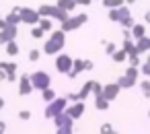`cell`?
I'll return each instance as SVG.
<instances>
[{"label":"cell","mask_w":150,"mask_h":134,"mask_svg":"<svg viewBox=\"0 0 150 134\" xmlns=\"http://www.w3.org/2000/svg\"><path fill=\"white\" fill-rule=\"evenodd\" d=\"M66 97H68V101H70V103H74V101H78V99H80V97H78V93H68Z\"/></svg>","instance_id":"cell-37"},{"label":"cell","mask_w":150,"mask_h":134,"mask_svg":"<svg viewBox=\"0 0 150 134\" xmlns=\"http://www.w3.org/2000/svg\"><path fill=\"white\" fill-rule=\"evenodd\" d=\"M43 35H45V31H43L39 25H33V27H31V37H33V39H41Z\"/></svg>","instance_id":"cell-31"},{"label":"cell","mask_w":150,"mask_h":134,"mask_svg":"<svg viewBox=\"0 0 150 134\" xmlns=\"http://www.w3.org/2000/svg\"><path fill=\"white\" fill-rule=\"evenodd\" d=\"M144 60H140V54H129L127 56V64L129 66H142Z\"/></svg>","instance_id":"cell-32"},{"label":"cell","mask_w":150,"mask_h":134,"mask_svg":"<svg viewBox=\"0 0 150 134\" xmlns=\"http://www.w3.org/2000/svg\"><path fill=\"white\" fill-rule=\"evenodd\" d=\"M4 105H6V101H4V97H2V95H0V111L4 109Z\"/></svg>","instance_id":"cell-40"},{"label":"cell","mask_w":150,"mask_h":134,"mask_svg":"<svg viewBox=\"0 0 150 134\" xmlns=\"http://www.w3.org/2000/svg\"><path fill=\"white\" fill-rule=\"evenodd\" d=\"M101 4L109 11V9H117V6H123L125 0H101Z\"/></svg>","instance_id":"cell-27"},{"label":"cell","mask_w":150,"mask_h":134,"mask_svg":"<svg viewBox=\"0 0 150 134\" xmlns=\"http://www.w3.org/2000/svg\"><path fill=\"white\" fill-rule=\"evenodd\" d=\"M140 72H142V76H150V52H148L146 60L142 62V66H140Z\"/></svg>","instance_id":"cell-29"},{"label":"cell","mask_w":150,"mask_h":134,"mask_svg":"<svg viewBox=\"0 0 150 134\" xmlns=\"http://www.w3.org/2000/svg\"><path fill=\"white\" fill-rule=\"evenodd\" d=\"M103 89H105V85H101L99 81H93V95L97 97V95H103Z\"/></svg>","instance_id":"cell-33"},{"label":"cell","mask_w":150,"mask_h":134,"mask_svg":"<svg viewBox=\"0 0 150 134\" xmlns=\"http://www.w3.org/2000/svg\"><path fill=\"white\" fill-rule=\"evenodd\" d=\"M111 60L115 62V64H121V62H127V52L123 50V48H117L113 54H111Z\"/></svg>","instance_id":"cell-20"},{"label":"cell","mask_w":150,"mask_h":134,"mask_svg":"<svg viewBox=\"0 0 150 134\" xmlns=\"http://www.w3.org/2000/svg\"><path fill=\"white\" fill-rule=\"evenodd\" d=\"M109 99L105 97V95H97L95 97V109H99V111H107L109 109Z\"/></svg>","instance_id":"cell-18"},{"label":"cell","mask_w":150,"mask_h":134,"mask_svg":"<svg viewBox=\"0 0 150 134\" xmlns=\"http://www.w3.org/2000/svg\"><path fill=\"white\" fill-rule=\"evenodd\" d=\"M148 11H150V9H148Z\"/></svg>","instance_id":"cell-45"},{"label":"cell","mask_w":150,"mask_h":134,"mask_svg":"<svg viewBox=\"0 0 150 134\" xmlns=\"http://www.w3.org/2000/svg\"><path fill=\"white\" fill-rule=\"evenodd\" d=\"M146 35V23H136L134 27H132V37L134 39H140V37H144Z\"/></svg>","instance_id":"cell-21"},{"label":"cell","mask_w":150,"mask_h":134,"mask_svg":"<svg viewBox=\"0 0 150 134\" xmlns=\"http://www.w3.org/2000/svg\"><path fill=\"white\" fill-rule=\"evenodd\" d=\"M86 23H88V15H86V13H78V15H68V19H66L64 23H60V27H62L66 33H70V31L80 29V27L86 25Z\"/></svg>","instance_id":"cell-4"},{"label":"cell","mask_w":150,"mask_h":134,"mask_svg":"<svg viewBox=\"0 0 150 134\" xmlns=\"http://www.w3.org/2000/svg\"><path fill=\"white\" fill-rule=\"evenodd\" d=\"M80 72H84V60H82V58H74V66H72V70L68 72V78H76Z\"/></svg>","instance_id":"cell-16"},{"label":"cell","mask_w":150,"mask_h":134,"mask_svg":"<svg viewBox=\"0 0 150 134\" xmlns=\"http://www.w3.org/2000/svg\"><path fill=\"white\" fill-rule=\"evenodd\" d=\"M41 97H43V101H45V103H50V101H54L58 95H56V91H54L52 87H47V89H43V91H41Z\"/></svg>","instance_id":"cell-28"},{"label":"cell","mask_w":150,"mask_h":134,"mask_svg":"<svg viewBox=\"0 0 150 134\" xmlns=\"http://www.w3.org/2000/svg\"><path fill=\"white\" fill-rule=\"evenodd\" d=\"M6 25H8V23H6V19H0V31H2Z\"/></svg>","instance_id":"cell-42"},{"label":"cell","mask_w":150,"mask_h":134,"mask_svg":"<svg viewBox=\"0 0 150 134\" xmlns=\"http://www.w3.org/2000/svg\"><path fill=\"white\" fill-rule=\"evenodd\" d=\"M17 35H19V25H6L2 31H0V46L17 39Z\"/></svg>","instance_id":"cell-13"},{"label":"cell","mask_w":150,"mask_h":134,"mask_svg":"<svg viewBox=\"0 0 150 134\" xmlns=\"http://www.w3.org/2000/svg\"><path fill=\"white\" fill-rule=\"evenodd\" d=\"M138 76H142L140 66H129V68L125 70V74H121V76L117 78V85H119L121 89H132V87L138 85Z\"/></svg>","instance_id":"cell-5"},{"label":"cell","mask_w":150,"mask_h":134,"mask_svg":"<svg viewBox=\"0 0 150 134\" xmlns=\"http://www.w3.org/2000/svg\"><path fill=\"white\" fill-rule=\"evenodd\" d=\"M107 17H109V21H111V23L123 25V23L132 17V11H129V6H127V4H123V6H117V9H109V11H107Z\"/></svg>","instance_id":"cell-7"},{"label":"cell","mask_w":150,"mask_h":134,"mask_svg":"<svg viewBox=\"0 0 150 134\" xmlns=\"http://www.w3.org/2000/svg\"><path fill=\"white\" fill-rule=\"evenodd\" d=\"M4 19H6L8 25H21V23H23V19H21V6H15Z\"/></svg>","instance_id":"cell-15"},{"label":"cell","mask_w":150,"mask_h":134,"mask_svg":"<svg viewBox=\"0 0 150 134\" xmlns=\"http://www.w3.org/2000/svg\"><path fill=\"white\" fill-rule=\"evenodd\" d=\"M31 83L35 87V91H43L47 87H52V76L45 72V70H37L31 74Z\"/></svg>","instance_id":"cell-8"},{"label":"cell","mask_w":150,"mask_h":134,"mask_svg":"<svg viewBox=\"0 0 150 134\" xmlns=\"http://www.w3.org/2000/svg\"><path fill=\"white\" fill-rule=\"evenodd\" d=\"M144 23H146V25H150V11L144 15Z\"/></svg>","instance_id":"cell-41"},{"label":"cell","mask_w":150,"mask_h":134,"mask_svg":"<svg viewBox=\"0 0 150 134\" xmlns=\"http://www.w3.org/2000/svg\"><path fill=\"white\" fill-rule=\"evenodd\" d=\"M4 50H6V54H8L11 58L19 56V52H21V48H19V43H17V39H13V41H8V43H4Z\"/></svg>","instance_id":"cell-22"},{"label":"cell","mask_w":150,"mask_h":134,"mask_svg":"<svg viewBox=\"0 0 150 134\" xmlns=\"http://www.w3.org/2000/svg\"><path fill=\"white\" fill-rule=\"evenodd\" d=\"M74 118L68 113V111H62L54 118V124H56V132L58 134H72L74 132Z\"/></svg>","instance_id":"cell-2"},{"label":"cell","mask_w":150,"mask_h":134,"mask_svg":"<svg viewBox=\"0 0 150 134\" xmlns=\"http://www.w3.org/2000/svg\"><path fill=\"white\" fill-rule=\"evenodd\" d=\"M119 91H121V87L117 85V81L115 83H109V85H105V89H103V95L109 99V101H115L117 99V95H119Z\"/></svg>","instance_id":"cell-14"},{"label":"cell","mask_w":150,"mask_h":134,"mask_svg":"<svg viewBox=\"0 0 150 134\" xmlns=\"http://www.w3.org/2000/svg\"><path fill=\"white\" fill-rule=\"evenodd\" d=\"M99 132H101V134H113V132H115V128H113L111 124H103V126L99 128Z\"/></svg>","instance_id":"cell-35"},{"label":"cell","mask_w":150,"mask_h":134,"mask_svg":"<svg viewBox=\"0 0 150 134\" xmlns=\"http://www.w3.org/2000/svg\"><path fill=\"white\" fill-rule=\"evenodd\" d=\"M121 48L127 52V56H129V54H140V52H138V46H136V39H134V37H123V43H121Z\"/></svg>","instance_id":"cell-17"},{"label":"cell","mask_w":150,"mask_h":134,"mask_svg":"<svg viewBox=\"0 0 150 134\" xmlns=\"http://www.w3.org/2000/svg\"><path fill=\"white\" fill-rule=\"evenodd\" d=\"M101 43H103V48H105V54H107V56H111V54L117 50V43H113V41H107V39H103Z\"/></svg>","instance_id":"cell-30"},{"label":"cell","mask_w":150,"mask_h":134,"mask_svg":"<svg viewBox=\"0 0 150 134\" xmlns=\"http://www.w3.org/2000/svg\"><path fill=\"white\" fill-rule=\"evenodd\" d=\"M66 46V31L60 27V29H54L47 37V41L43 43V54L45 56H58Z\"/></svg>","instance_id":"cell-1"},{"label":"cell","mask_w":150,"mask_h":134,"mask_svg":"<svg viewBox=\"0 0 150 134\" xmlns=\"http://www.w3.org/2000/svg\"><path fill=\"white\" fill-rule=\"evenodd\" d=\"M0 83H2V81H0Z\"/></svg>","instance_id":"cell-44"},{"label":"cell","mask_w":150,"mask_h":134,"mask_svg":"<svg viewBox=\"0 0 150 134\" xmlns=\"http://www.w3.org/2000/svg\"><path fill=\"white\" fill-rule=\"evenodd\" d=\"M41 52H43V50H37V48L31 50V52H29V62H37V60L41 58Z\"/></svg>","instance_id":"cell-34"},{"label":"cell","mask_w":150,"mask_h":134,"mask_svg":"<svg viewBox=\"0 0 150 134\" xmlns=\"http://www.w3.org/2000/svg\"><path fill=\"white\" fill-rule=\"evenodd\" d=\"M84 109H86V103H84L82 99H78V101H74V103H68V107H66V111H68L74 120H80V118L84 115Z\"/></svg>","instance_id":"cell-12"},{"label":"cell","mask_w":150,"mask_h":134,"mask_svg":"<svg viewBox=\"0 0 150 134\" xmlns=\"http://www.w3.org/2000/svg\"><path fill=\"white\" fill-rule=\"evenodd\" d=\"M95 68V64H93V60H84V70L88 72V70H93Z\"/></svg>","instance_id":"cell-38"},{"label":"cell","mask_w":150,"mask_h":134,"mask_svg":"<svg viewBox=\"0 0 150 134\" xmlns=\"http://www.w3.org/2000/svg\"><path fill=\"white\" fill-rule=\"evenodd\" d=\"M148 118H150V109H148Z\"/></svg>","instance_id":"cell-43"},{"label":"cell","mask_w":150,"mask_h":134,"mask_svg":"<svg viewBox=\"0 0 150 134\" xmlns=\"http://www.w3.org/2000/svg\"><path fill=\"white\" fill-rule=\"evenodd\" d=\"M72 66H74V58H70L68 54H58L56 56V70L60 72V74H66L68 76V72L72 70Z\"/></svg>","instance_id":"cell-9"},{"label":"cell","mask_w":150,"mask_h":134,"mask_svg":"<svg viewBox=\"0 0 150 134\" xmlns=\"http://www.w3.org/2000/svg\"><path fill=\"white\" fill-rule=\"evenodd\" d=\"M68 97H56L54 101H50L47 105H45V111H43V115L47 118V120H54L58 113H62V111H66V107H68Z\"/></svg>","instance_id":"cell-6"},{"label":"cell","mask_w":150,"mask_h":134,"mask_svg":"<svg viewBox=\"0 0 150 134\" xmlns=\"http://www.w3.org/2000/svg\"><path fill=\"white\" fill-rule=\"evenodd\" d=\"M56 4H58L62 11H68V13H70V11H76V6H78L76 0H58Z\"/></svg>","instance_id":"cell-25"},{"label":"cell","mask_w":150,"mask_h":134,"mask_svg":"<svg viewBox=\"0 0 150 134\" xmlns=\"http://www.w3.org/2000/svg\"><path fill=\"white\" fill-rule=\"evenodd\" d=\"M37 25H39L45 33H52V31H54V19H50V17H41Z\"/></svg>","instance_id":"cell-24"},{"label":"cell","mask_w":150,"mask_h":134,"mask_svg":"<svg viewBox=\"0 0 150 134\" xmlns=\"http://www.w3.org/2000/svg\"><path fill=\"white\" fill-rule=\"evenodd\" d=\"M136 46H138V52H140V54H148V52H150V37L144 35V37L136 39Z\"/></svg>","instance_id":"cell-19"},{"label":"cell","mask_w":150,"mask_h":134,"mask_svg":"<svg viewBox=\"0 0 150 134\" xmlns=\"http://www.w3.org/2000/svg\"><path fill=\"white\" fill-rule=\"evenodd\" d=\"M19 120L29 122V120H31V111H29V109H21V111H19Z\"/></svg>","instance_id":"cell-36"},{"label":"cell","mask_w":150,"mask_h":134,"mask_svg":"<svg viewBox=\"0 0 150 134\" xmlns=\"http://www.w3.org/2000/svg\"><path fill=\"white\" fill-rule=\"evenodd\" d=\"M2 132H6V122L0 120V134H2Z\"/></svg>","instance_id":"cell-39"},{"label":"cell","mask_w":150,"mask_h":134,"mask_svg":"<svg viewBox=\"0 0 150 134\" xmlns=\"http://www.w3.org/2000/svg\"><path fill=\"white\" fill-rule=\"evenodd\" d=\"M35 91L33 83H31V74H21L19 76V95L21 97H27Z\"/></svg>","instance_id":"cell-11"},{"label":"cell","mask_w":150,"mask_h":134,"mask_svg":"<svg viewBox=\"0 0 150 134\" xmlns=\"http://www.w3.org/2000/svg\"><path fill=\"white\" fill-rule=\"evenodd\" d=\"M39 15L41 17H50V19H54V21H58V23H64L66 19H68V11H62L58 4H41L39 9Z\"/></svg>","instance_id":"cell-3"},{"label":"cell","mask_w":150,"mask_h":134,"mask_svg":"<svg viewBox=\"0 0 150 134\" xmlns=\"http://www.w3.org/2000/svg\"><path fill=\"white\" fill-rule=\"evenodd\" d=\"M138 87H140V91H142V97H144V99H150V78L140 81Z\"/></svg>","instance_id":"cell-26"},{"label":"cell","mask_w":150,"mask_h":134,"mask_svg":"<svg viewBox=\"0 0 150 134\" xmlns=\"http://www.w3.org/2000/svg\"><path fill=\"white\" fill-rule=\"evenodd\" d=\"M88 95H93V81H86V83L80 87V91H78V97H80L82 101H86Z\"/></svg>","instance_id":"cell-23"},{"label":"cell","mask_w":150,"mask_h":134,"mask_svg":"<svg viewBox=\"0 0 150 134\" xmlns=\"http://www.w3.org/2000/svg\"><path fill=\"white\" fill-rule=\"evenodd\" d=\"M21 19H23V23L25 25H37L39 23V19H41V15H39V11H35V9H29V6H21Z\"/></svg>","instance_id":"cell-10"}]
</instances>
